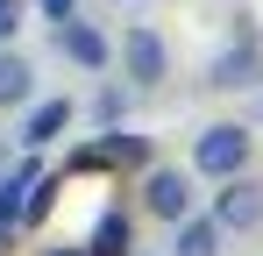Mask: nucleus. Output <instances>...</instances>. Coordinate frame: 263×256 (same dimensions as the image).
I'll return each mask as SVG.
<instances>
[{
  "label": "nucleus",
  "instance_id": "nucleus-6",
  "mask_svg": "<svg viewBox=\"0 0 263 256\" xmlns=\"http://www.w3.org/2000/svg\"><path fill=\"white\" fill-rule=\"evenodd\" d=\"M214 228L220 235H256L263 228V178H249V171H235V178H214Z\"/></svg>",
  "mask_w": 263,
  "mask_h": 256
},
{
  "label": "nucleus",
  "instance_id": "nucleus-4",
  "mask_svg": "<svg viewBox=\"0 0 263 256\" xmlns=\"http://www.w3.org/2000/svg\"><path fill=\"white\" fill-rule=\"evenodd\" d=\"M121 79H128V93H157V85L171 79V43H164V29H149V22L121 29Z\"/></svg>",
  "mask_w": 263,
  "mask_h": 256
},
{
  "label": "nucleus",
  "instance_id": "nucleus-14",
  "mask_svg": "<svg viewBox=\"0 0 263 256\" xmlns=\"http://www.w3.org/2000/svg\"><path fill=\"white\" fill-rule=\"evenodd\" d=\"M43 7V22H57V14H79V0H36Z\"/></svg>",
  "mask_w": 263,
  "mask_h": 256
},
{
  "label": "nucleus",
  "instance_id": "nucleus-11",
  "mask_svg": "<svg viewBox=\"0 0 263 256\" xmlns=\"http://www.w3.org/2000/svg\"><path fill=\"white\" fill-rule=\"evenodd\" d=\"M86 256H135L128 207H100V221H92V235H86Z\"/></svg>",
  "mask_w": 263,
  "mask_h": 256
},
{
  "label": "nucleus",
  "instance_id": "nucleus-1",
  "mask_svg": "<svg viewBox=\"0 0 263 256\" xmlns=\"http://www.w3.org/2000/svg\"><path fill=\"white\" fill-rule=\"evenodd\" d=\"M228 22H235V29H228V43L206 57V79H199V85H214V93H256V85H263V36H256V14L235 7Z\"/></svg>",
  "mask_w": 263,
  "mask_h": 256
},
{
  "label": "nucleus",
  "instance_id": "nucleus-10",
  "mask_svg": "<svg viewBox=\"0 0 263 256\" xmlns=\"http://www.w3.org/2000/svg\"><path fill=\"white\" fill-rule=\"evenodd\" d=\"M228 249V235L214 228V213H185V221H171V256H220Z\"/></svg>",
  "mask_w": 263,
  "mask_h": 256
},
{
  "label": "nucleus",
  "instance_id": "nucleus-9",
  "mask_svg": "<svg viewBox=\"0 0 263 256\" xmlns=\"http://www.w3.org/2000/svg\"><path fill=\"white\" fill-rule=\"evenodd\" d=\"M29 100H36V64L14 43H0V114H22Z\"/></svg>",
  "mask_w": 263,
  "mask_h": 256
},
{
  "label": "nucleus",
  "instance_id": "nucleus-16",
  "mask_svg": "<svg viewBox=\"0 0 263 256\" xmlns=\"http://www.w3.org/2000/svg\"><path fill=\"white\" fill-rule=\"evenodd\" d=\"M0 171H7V142H0Z\"/></svg>",
  "mask_w": 263,
  "mask_h": 256
},
{
  "label": "nucleus",
  "instance_id": "nucleus-17",
  "mask_svg": "<svg viewBox=\"0 0 263 256\" xmlns=\"http://www.w3.org/2000/svg\"><path fill=\"white\" fill-rule=\"evenodd\" d=\"M121 7H142V0H121Z\"/></svg>",
  "mask_w": 263,
  "mask_h": 256
},
{
  "label": "nucleus",
  "instance_id": "nucleus-15",
  "mask_svg": "<svg viewBox=\"0 0 263 256\" xmlns=\"http://www.w3.org/2000/svg\"><path fill=\"white\" fill-rule=\"evenodd\" d=\"M36 256H86V249H36Z\"/></svg>",
  "mask_w": 263,
  "mask_h": 256
},
{
  "label": "nucleus",
  "instance_id": "nucleus-12",
  "mask_svg": "<svg viewBox=\"0 0 263 256\" xmlns=\"http://www.w3.org/2000/svg\"><path fill=\"white\" fill-rule=\"evenodd\" d=\"M128 107H135V93L107 79L100 93H92V128H114V121H128Z\"/></svg>",
  "mask_w": 263,
  "mask_h": 256
},
{
  "label": "nucleus",
  "instance_id": "nucleus-18",
  "mask_svg": "<svg viewBox=\"0 0 263 256\" xmlns=\"http://www.w3.org/2000/svg\"><path fill=\"white\" fill-rule=\"evenodd\" d=\"M0 7H7V0H0Z\"/></svg>",
  "mask_w": 263,
  "mask_h": 256
},
{
  "label": "nucleus",
  "instance_id": "nucleus-5",
  "mask_svg": "<svg viewBox=\"0 0 263 256\" xmlns=\"http://www.w3.org/2000/svg\"><path fill=\"white\" fill-rule=\"evenodd\" d=\"M192 207H199V192H192V171L157 164V157H149V164H142V213L171 228V221H185Z\"/></svg>",
  "mask_w": 263,
  "mask_h": 256
},
{
  "label": "nucleus",
  "instance_id": "nucleus-7",
  "mask_svg": "<svg viewBox=\"0 0 263 256\" xmlns=\"http://www.w3.org/2000/svg\"><path fill=\"white\" fill-rule=\"evenodd\" d=\"M50 36H57V57H71L79 71H107V64H114V43L100 36L92 22H79V14H57Z\"/></svg>",
  "mask_w": 263,
  "mask_h": 256
},
{
  "label": "nucleus",
  "instance_id": "nucleus-2",
  "mask_svg": "<svg viewBox=\"0 0 263 256\" xmlns=\"http://www.w3.org/2000/svg\"><path fill=\"white\" fill-rule=\"evenodd\" d=\"M149 157H157L149 135H128V121H114V128H100L92 142H79V150L64 157V171H71V178H92V171H142Z\"/></svg>",
  "mask_w": 263,
  "mask_h": 256
},
{
  "label": "nucleus",
  "instance_id": "nucleus-13",
  "mask_svg": "<svg viewBox=\"0 0 263 256\" xmlns=\"http://www.w3.org/2000/svg\"><path fill=\"white\" fill-rule=\"evenodd\" d=\"M22 36V0H7V7H0V43H14Z\"/></svg>",
  "mask_w": 263,
  "mask_h": 256
},
{
  "label": "nucleus",
  "instance_id": "nucleus-8",
  "mask_svg": "<svg viewBox=\"0 0 263 256\" xmlns=\"http://www.w3.org/2000/svg\"><path fill=\"white\" fill-rule=\"evenodd\" d=\"M71 114H79V107H71L64 93H57V100H29V107H22V128H14V142H22V150H50V142L71 128Z\"/></svg>",
  "mask_w": 263,
  "mask_h": 256
},
{
  "label": "nucleus",
  "instance_id": "nucleus-3",
  "mask_svg": "<svg viewBox=\"0 0 263 256\" xmlns=\"http://www.w3.org/2000/svg\"><path fill=\"white\" fill-rule=\"evenodd\" d=\"M256 157V135L242 121H206L192 135V178H235V171H249Z\"/></svg>",
  "mask_w": 263,
  "mask_h": 256
},
{
  "label": "nucleus",
  "instance_id": "nucleus-19",
  "mask_svg": "<svg viewBox=\"0 0 263 256\" xmlns=\"http://www.w3.org/2000/svg\"><path fill=\"white\" fill-rule=\"evenodd\" d=\"M0 235H7V228H0Z\"/></svg>",
  "mask_w": 263,
  "mask_h": 256
}]
</instances>
